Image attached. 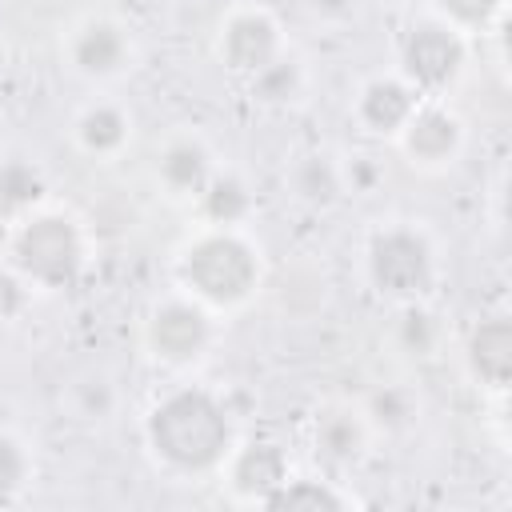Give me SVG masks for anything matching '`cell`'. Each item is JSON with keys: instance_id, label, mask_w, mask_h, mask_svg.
<instances>
[{"instance_id": "obj_7", "label": "cell", "mask_w": 512, "mask_h": 512, "mask_svg": "<svg viewBox=\"0 0 512 512\" xmlns=\"http://www.w3.org/2000/svg\"><path fill=\"white\" fill-rule=\"evenodd\" d=\"M284 48H288L284 28H280L276 12L264 0H236L216 20V32H212V52H216L220 68L236 80L256 76Z\"/></svg>"}, {"instance_id": "obj_6", "label": "cell", "mask_w": 512, "mask_h": 512, "mask_svg": "<svg viewBox=\"0 0 512 512\" xmlns=\"http://www.w3.org/2000/svg\"><path fill=\"white\" fill-rule=\"evenodd\" d=\"M216 340V312H208L188 292L160 296L144 316V352L172 372H184L208 356Z\"/></svg>"}, {"instance_id": "obj_19", "label": "cell", "mask_w": 512, "mask_h": 512, "mask_svg": "<svg viewBox=\"0 0 512 512\" xmlns=\"http://www.w3.org/2000/svg\"><path fill=\"white\" fill-rule=\"evenodd\" d=\"M248 84V96L260 104V108H292L304 100L308 92V68L296 52H280L272 64H264L256 76L244 80Z\"/></svg>"}, {"instance_id": "obj_13", "label": "cell", "mask_w": 512, "mask_h": 512, "mask_svg": "<svg viewBox=\"0 0 512 512\" xmlns=\"http://www.w3.org/2000/svg\"><path fill=\"white\" fill-rule=\"evenodd\" d=\"M464 372L476 388H484L488 396L504 400L508 384H512V320L504 312L480 316L468 336H464Z\"/></svg>"}, {"instance_id": "obj_24", "label": "cell", "mask_w": 512, "mask_h": 512, "mask_svg": "<svg viewBox=\"0 0 512 512\" xmlns=\"http://www.w3.org/2000/svg\"><path fill=\"white\" fill-rule=\"evenodd\" d=\"M36 480V456L28 440L12 428H0V504H16Z\"/></svg>"}, {"instance_id": "obj_4", "label": "cell", "mask_w": 512, "mask_h": 512, "mask_svg": "<svg viewBox=\"0 0 512 512\" xmlns=\"http://www.w3.org/2000/svg\"><path fill=\"white\" fill-rule=\"evenodd\" d=\"M364 280L388 304L428 300L440 284V248L420 220H380L364 236Z\"/></svg>"}, {"instance_id": "obj_3", "label": "cell", "mask_w": 512, "mask_h": 512, "mask_svg": "<svg viewBox=\"0 0 512 512\" xmlns=\"http://www.w3.org/2000/svg\"><path fill=\"white\" fill-rule=\"evenodd\" d=\"M4 260L24 288L68 292L84 280V272L92 264L88 224L68 208L44 204V208L20 216L16 224H8Z\"/></svg>"}, {"instance_id": "obj_26", "label": "cell", "mask_w": 512, "mask_h": 512, "mask_svg": "<svg viewBox=\"0 0 512 512\" xmlns=\"http://www.w3.org/2000/svg\"><path fill=\"white\" fill-rule=\"evenodd\" d=\"M340 176H344V192L372 196L384 184V160L372 152H348L340 156Z\"/></svg>"}, {"instance_id": "obj_8", "label": "cell", "mask_w": 512, "mask_h": 512, "mask_svg": "<svg viewBox=\"0 0 512 512\" xmlns=\"http://www.w3.org/2000/svg\"><path fill=\"white\" fill-rule=\"evenodd\" d=\"M60 56L72 76L88 84H112L136 64V40L132 28L112 12H84L80 20L68 24Z\"/></svg>"}, {"instance_id": "obj_22", "label": "cell", "mask_w": 512, "mask_h": 512, "mask_svg": "<svg viewBox=\"0 0 512 512\" xmlns=\"http://www.w3.org/2000/svg\"><path fill=\"white\" fill-rule=\"evenodd\" d=\"M372 436H400L420 420V396L408 384H380L360 400Z\"/></svg>"}, {"instance_id": "obj_16", "label": "cell", "mask_w": 512, "mask_h": 512, "mask_svg": "<svg viewBox=\"0 0 512 512\" xmlns=\"http://www.w3.org/2000/svg\"><path fill=\"white\" fill-rule=\"evenodd\" d=\"M192 208L204 228H248V220L256 212V192L244 172L220 164L208 176V184L200 188V196L192 200Z\"/></svg>"}, {"instance_id": "obj_27", "label": "cell", "mask_w": 512, "mask_h": 512, "mask_svg": "<svg viewBox=\"0 0 512 512\" xmlns=\"http://www.w3.org/2000/svg\"><path fill=\"white\" fill-rule=\"evenodd\" d=\"M360 4L364 0H308V8L316 16H324V20H348V16L360 12Z\"/></svg>"}, {"instance_id": "obj_12", "label": "cell", "mask_w": 512, "mask_h": 512, "mask_svg": "<svg viewBox=\"0 0 512 512\" xmlns=\"http://www.w3.org/2000/svg\"><path fill=\"white\" fill-rule=\"evenodd\" d=\"M424 96L392 68V72H372L360 80L352 96V124L372 136V140H396V132L408 124Z\"/></svg>"}, {"instance_id": "obj_21", "label": "cell", "mask_w": 512, "mask_h": 512, "mask_svg": "<svg viewBox=\"0 0 512 512\" xmlns=\"http://www.w3.org/2000/svg\"><path fill=\"white\" fill-rule=\"evenodd\" d=\"M392 348L408 360H432L444 348V320L432 312L428 300L396 304L392 320Z\"/></svg>"}, {"instance_id": "obj_10", "label": "cell", "mask_w": 512, "mask_h": 512, "mask_svg": "<svg viewBox=\"0 0 512 512\" xmlns=\"http://www.w3.org/2000/svg\"><path fill=\"white\" fill-rule=\"evenodd\" d=\"M220 476H224V488L236 504L264 508V500L292 476V460H288V448L280 440L248 436V440L232 444V452L220 464Z\"/></svg>"}, {"instance_id": "obj_1", "label": "cell", "mask_w": 512, "mask_h": 512, "mask_svg": "<svg viewBox=\"0 0 512 512\" xmlns=\"http://www.w3.org/2000/svg\"><path fill=\"white\" fill-rule=\"evenodd\" d=\"M236 444V424L224 392L208 384H172L144 416V448L152 464L176 480L220 472Z\"/></svg>"}, {"instance_id": "obj_25", "label": "cell", "mask_w": 512, "mask_h": 512, "mask_svg": "<svg viewBox=\"0 0 512 512\" xmlns=\"http://www.w3.org/2000/svg\"><path fill=\"white\" fill-rule=\"evenodd\" d=\"M432 16L448 20L464 36H484L508 16V0H432Z\"/></svg>"}, {"instance_id": "obj_14", "label": "cell", "mask_w": 512, "mask_h": 512, "mask_svg": "<svg viewBox=\"0 0 512 512\" xmlns=\"http://www.w3.org/2000/svg\"><path fill=\"white\" fill-rule=\"evenodd\" d=\"M372 444V428L352 400H332L312 420V448L328 468H352Z\"/></svg>"}, {"instance_id": "obj_9", "label": "cell", "mask_w": 512, "mask_h": 512, "mask_svg": "<svg viewBox=\"0 0 512 512\" xmlns=\"http://www.w3.org/2000/svg\"><path fill=\"white\" fill-rule=\"evenodd\" d=\"M400 156L420 172H444L460 160L468 144V120L448 104V96H424L408 124L392 140Z\"/></svg>"}, {"instance_id": "obj_11", "label": "cell", "mask_w": 512, "mask_h": 512, "mask_svg": "<svg viewBox=\"0 0 512 512\" xmlns=\"http://www.w3.org/2000/svg\"><path fill=\"white\" fill-rule=\"evenodd\" d=\"M220 168L212 144L196 132V128H176L172 136H164V144L152 156V180L168 200H184L192 204L200 196V188L208 184V176Z\"/></svg>"}, {"instance_id": "obj_5", "label": "cell", "mask_w": 512, "mask_h": 512, "mask_svg": "<svg viewBox=\"0 0 512 512\" xmlns=\"http://www.w3.org/2000/svg\"><path fill=\"white\" fill-rule=\"evenodd\" d=\"M472 60V36L452 28L448 20L424 12L408 20L396 44V72L420 92V96H448Z\"/></svg>"}, {"instance_id": "obj_17", "label": "cell", "mask_w": 512, "mask_h": 512, "mask_svg": "<svg viewBox=\"0 0 512 512\" xmlns=\"http://www.w3.org/2000/svg\"><path fill=\"white\" fill-rule=\"evenodd\" d=\"M48 204V176L32 156H0V224Z\"/></svg>"}, {"instance_id": "obj_20", "label": "cell", "mask_w": 512, "mask_h": 512, "mask_svg": "<svg viewBox=\"0 0 512 512\" xmlns=\"http://www.w3.org/2000/svg\"><path fill=\"white\" fill-rule=\"evenodd\" d=\"M264 508L272 512H340V508H356V496L348 488H340L336 480L324 476H288L268 500Z\"/></svg>"}, {"instance_id": "obj_18", "label": "cell", "mask_w": 512, "mask_h": 512, "mask_svg": "<svg viewBox=\"0 0 512 512\" xmlns=\"http://www.w3.org/2000/svg\"><path fill=\"white\" fill-rule=\"evenodd\" d=\"M288 192L304 204V208H332L340 204L344 192V176H340V156L328 152H304L292 160L288 168Z\"/></svg>"}, {"instance_id": "obj_2", "label": "cell", "mask_w": 512, "mask_h": 512, "mask_svg": "<svg viewBox=\"0 0 512 512\" xmlns=\"http://www.w3.org/2000/svg\"><path fill=\"white\" fill-rule=\"evenodd\" d=\"M264 284L260 244L244 228H196L176 252V288L216 316H232L256 300Z\"/></svg>"}, {"instance_id": "obj_15", "label": "cell", "mask_w": 512, "mask_h": 512, "mask_svg": "<svg viewBox=\"0 0 512 512\" xmlns=\"http://www.w3.org/2000/svg\"><path fill=\"white\" fill-rule=\"evenodd\" d=\"M72 144L88 160H116L132 144V112L112 96L88 100L72 116Z\"/></svg>"}, {"instance_id": "obj_23", "label": "cell", "mask_w": 512, "mask_h": 512, "mask_svg": "<svg viewBox=\"0 0 512 512\" xmlns=\"http://www.w3.org/2000/svg\"><path fill=\"white\" fill-rule=\"evenodd\" d=\"M68 408L76 420L84 424H104L116 416L120 408V388L112 384V376L104 372H88V376H76L68 384Z\"/></svg>"}]
</instances>
